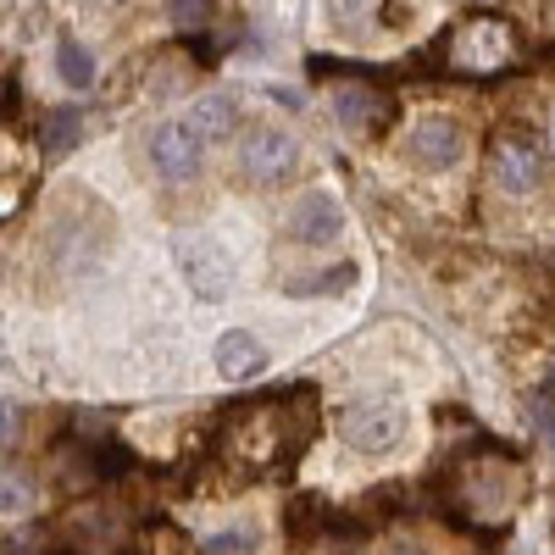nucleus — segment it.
<instances>
[{"instance_id": "f257e3e1", "label": "nucleus", "mask_w": 555, "mask_h": 555, "mask_svg": "<svg viewBox=\"0 0 555 555\" xmlns=\"http://www.w3.org/2000/svg\"><path fill=\"white\" fill-rule=\"evenodd\" d=\"M311 428H317V395L311 389L267 395V400H245L228 411L222 450L250 473H278L311 444Z\"/></svg>"}, {"instance_id": "f03ea898", "label": "nucleus", "mask_w": 555, "mask_h": 555, "mask_svg": "<svg viewBox=\"0 0 555 555\" xmlns=\"http://www.w3.org/2000/svg\"><path fill=\"white\" fill-rule=\"evenodd\" d=\"M517 494H522V478L512 467V455L494 450L489 467H467L455 478V512L467 522H500L517 505Z\"/></svg>"}, {"instance_id": "7ed1b4c3", "label": "nucleus", "mask_w": 555, "mask_h": 555, "mask_svg": "<svg viewBox=\"0 0 555 555\" xmlns=\"http://www.w3.org/2000/svg\"><path fill=\"white\" fill-rule=\"evenodd\" d=\"M444 62L455 73H500L517 62V34L500 17H473L444 39Z\"/></svg>"}, {"instance_id": "20e7f679", "label": "nucleus", "mask_w": 555, "mask_h": 555, "mask_svg": "<svg viewBox=\"0 0 555 555\" xmlns=\"http://www.w3.org/2000/svg\"><path fill=\"white\" fill-rule=\"evenodd\" d=\"M145 162H151V172L167 183V190H183V183H195L201 167H206V139L195 133V122L167 117L145 139Z\"/></svg>"}, {"instance_id": "39448f33", "label": "nucleus", "mask_w": 555, "mask_h": 555, "mask_svg": "<svg viewBox=\"0 0 555 555\" xmlns=\"http://www.w3.org/2000/svg\"><path fill=\"white\" fill-rule=\"evenodd\" d=\"M405 405L400 400H350L339 411V439L361 455H389L405 439Z\"/></svg>"}, {"instance_id": "423d86ee", "label": "nucleus", "mask_w": 555, "mask_h": 555, "mask_svg": "<svg viewBox=\"0 0 555 555\" xmlns=\"http://www.w3.org/2000/svg\"><path fill=\"white\" fill-rule=\"evenodd\" d=\"M172 256H178L183 284H190L201 300H222L228 289H234V261H228V250L211 234H183L172 245Z\"/></svg>"}, {"instance_id": "0eeeda50", "label": "nucleus", "mask_w": 555, "mask_h": 555, "mask_svg": "<svg viewBox=\"0 0 555 555\" xmlns=\"http://www.w3.org/2000/svg\"><path fill=\"white\" fill-rule=\"evenodd\" d=\"M240 167H245L250 183H261V190L289 183L300 172V139H289L284 128H256V133H245V145H240Z\"/></svg>"}, {"instance_id": "6e6552de", "label": "nucleus", "mask_w": 555, "mask_h": 555, "mask_svg": "<svg viewBox=\"0 0 555 555\" xmlns=\"http://www.w3.org/2000/svg\"><path fill=\"white\" fill-rule=\"evenodd\" d=\"M489 178L500 183L505 195H533L539 178H544L539 145H533V139H522V133H505L500 145L489 151Z\"/></svg>"}, {"instance_id": "1a4fd4ad", "label": "nucleus", "mask_w": 555, "mask_h": 555, "mask_svg": "<svg viewBox=\"0 0 555 555\" xmlns=\"http://www.w3.org/2000/svg\"><path fill=\"white\" fill-rule=\"evenodd\" d=\"M461 151H467V139H461V122H450V117H423V122H411V133H405V156L416 167H428V172L455 167Z\"/></svg>"}, {"instance_id": "9d476101", "label": "nucleus", "mask_w": 555, "mask_h": 555, "mask_svg": "<svg viewBox=\"0 0 555 555\" xmlns=\"http://www.w3.org/2000/svg\"><path fill=\"white\" fill-rule=\"evenodd\" d=\"M284 228H289V240H300V245H334V240L345 234V211H339L334 195L311 190V195H300V201L289 206Z\"/></svg>"}, {"instance_id": "9b49d317", "label": "nucleus", "mask_w": 555, "mask_h": 555, "mask_svg": "<svg viewBox=\"0 0 555 555\" xmlns=\"http://www.w3.org/2000/svg\"><path fill=\"white\" fill-rule=\"evenodd\" d=\"M334 117L350 133H373L389 122V95L373 83H361V78H345V83H334Z\"/></svg>"}, {"instance_id": "f8f14e48", "label": "nucleus", "mask_w": 555, "mask_h": 555, "mask_svg": "<svg viewBox=\"0 0 555 555\" xmlns=\"http://www.w3.org/2000/svg\"><path fill=\"white\" fill-rule=\"evenodd\" d=\"M211 356H217V373H222L228 384H245V378H261V373H267V350H261V339L245 334V328H228V334L211 345Z\"/></svg>"}, {"instance_id": "ddd939ff", "label": "nucleus", "mask_w": 555, "mask_h": 555, "mask_svg": "<svg viewBox=\"0 0 555 555\" xmlns=\"http://www.w3.org/2000/svg\"><path fill=\"white\" fill-rule=\"evenodd\" d=\"M190 122H195V133L201 139H222V133H234V122H240V101L234 95H206V101H195V112H190Z\"/></svg>"}, {"instance_id": "4468645a", "label": "nucleus", "mask_w": 555, "mask_h": 555, "mask_svg": "<svg viewBox=\"0 0 555 555\" xmlns=\"http://www.w3.org/2000/svg\"><path fill=\"white\" fill-rule=\"evenodd\" d=\"M56 73H62L67 89H95V56H89L78 39H62L56 44Z\"/></svg>"}, {"instance_id": "2eb2a0df", "label": "nucleus", "mask_w": 555, "mask_h": 555, "mask_svg": "<svg viewBox=\"0 0 555 555\" xmlns=\"http://www.w3.org/2000/svg\"><path fill=\"white\" fill-rule=\"evenodd\" d=\"M78 133H83L78 112H51V117L39 122V145L51 151V156H62V151H73V145H78Z\"/></svg>"}, {"instance_id": "dca6fc26", "label": "nucleus", "mask_w": 555, "mask_h": 555, "mask_svg": "<svg viewBox=\"0 0 555 555\" xmlns=\"http://www.w3.org/2000/svg\"><path fill=\"white\" fill-rule=\"evenodd\" d=\"M34 505V483L23 473H0V517H17Z\"/></svg>"}, {"instance_id": "f3484780", "label": "nucleus", "mask_w": 555, "mask_h": 555, "mask_svg": "<svg viewBox=\"0 0 555 555\" xmlns=\"http://www.w3.org/2000/svg\"><path fill=\"white\" fill-rule=\"evenodd\" d=\"M206 555H256V533L250 528H228L206 544Z\"/></svg>"}, {"instance_id": "a211bd4d", "label": "nucleus", "mask_w": 555, "mask_h": 555, "mask_svg": "<svg viewBox=\"0 0 555 555\" xmlns=\"http://www.w3.org/2000/svg\"><path fill=\"white\" fill-rule=\"evenodd\" d=\"M167 17L178 28H201V23H211V0H167Z\"/></svg>"}, {"instance_id": "6ab92c4d", "label": "nucleus", "mask_w": 555, "mask_h": 555, "mask_svg": "<svg viewBox=\"0 0 555 555\" xmlns=\"http://www.w3.org/2000/svg\"><path fill=\"white\" fill-rule=\"evenodd\" d=\"M350 278H356V267H334V272H322V278H295V295H317V289H345L350 284Z\"/></svg>"}, {"instance_id": "aec40b11", "label": "nucleus", "mask_w": 555, "mask_h": 555, "mask_svg": "<svg viewBox=\"0 0 555 555\" xmlns=\"http://www.w3.org/2000/svg\"><path fill=\"white\" fill-rule=\"evenodd\" d=\"M17 428H23V411L0 400V450H7V444H17Z\"/></svg>"}, {"instance_id": "412c9836", "label": "nucleus", "mask_w": 555, "mask_h": 555, "mask_svg": "<svg viewBox=\"0 0 555 555\" xmlns=\"http://www.w3.org/2000/svg\"><path fill=\"white\" fill-rule=\"evenodd\" d=\"M378 555H428V550H423V544H411V539H389Z\"/></svg>"}, {"instance_id": "4be33fe9", "label": "nucleus", "mask_w": 555, "mask_h": 555, "mask_svg": "<svg viewBox=\"0 0 555 555\" xmlns=\"http://www.w3.org/2000/svg\"><path fill=\"white\" fill-rule=\"evenodd\" d=\"M0 555H28L23 544H7V539H0Z\"/></svg>"}, {"instance_id": "5701e85b", "label": "nucleus", "mask_w": 555, "mask_h": 555, "mask_svg": "<svg viewBox=\"0 0 555 555\" xmlns=\"http://www.w3.org/2000/svg\"><path fill=\"white\" fill-rule=\"evenodd\" d=\"M544 395H555V373H550V384H544Z\"/></svg>"}]
</instances>
